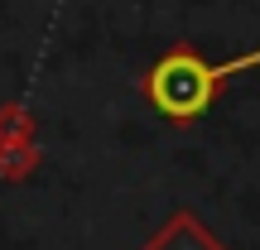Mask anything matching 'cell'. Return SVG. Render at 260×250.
I'll return each instance as SVG.
<instances>
[{
    "mask_svg": "<svg viewBox=\"0 0 260 250\" xmlns=\"http://www.w3.org/2000/svg\"><path fill=\"white\" fill-rule=\"evenodd\" d=\"M260 63V48L246 58H236V63H207L198 48H174V53H164L154 67H149V101H154L159 116H169V121H198V116L212 111L217 101V87L226 82V77L246 73V67Z\"/></svg>",
    "mask_w": 260,
    "mask_h": 250,
    "instance_id": "1",
    "label": "cell"
}]
</instances>
